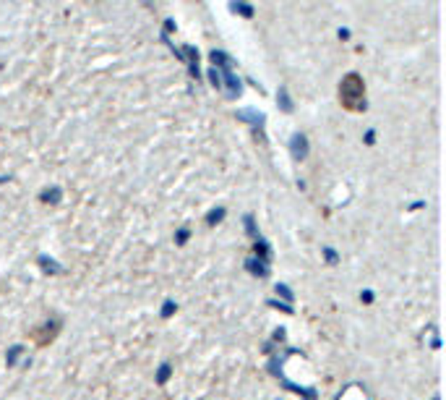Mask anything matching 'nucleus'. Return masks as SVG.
<instances>
[{
  "label": "nucleus",
  "mask_w": 446,
  "mask_h": 400,
  "mask_svg": "<svg viewBox=\"0 0 446 400\" xmlns=\"http://www.w3.org/2000/svg\"><path fill=\"white\" fill-rule=\"evenodd\" d=\"M339 105H342V110L347 112H365L368 110V100H365V82L363 76L355 74V71H350V74L339 82Z\"/></svg>",
  "instance_id": "1"
},
{
  "label": "nucleus",
  "mask_w": 446,
  "mask_h": 400,
  "mask_svg": "<svg viewBox=\"0 0 446 400\" xmlns=\"http://www.w3.org/2000/svg\"><path fill=\"white\" fill-rule=\"evenodd\" d=\"M60 330H63V319L50 316V319H45V322L34 325L32 330H27V340H32L37 348H47V345H53L55 340H58Z\"/></svg>",
  "instance_id": "2"
},
{
  "label": "nucleus",
  "mask_w": 446,
  "mask_h": 400,
  "mask_svg": "<svg viewBox=\"0 0 446 400\" xmlns=\"http://www.w3.org/2000/svg\"><path fill=\"white\" fill-rule=\"evenodd\" d=\"M230 3H232V11H240V16H246V19L254 16V8L248 6L246 0H230Z\"/></svg>",
  "instance_id": "3"
}]
</instances>
